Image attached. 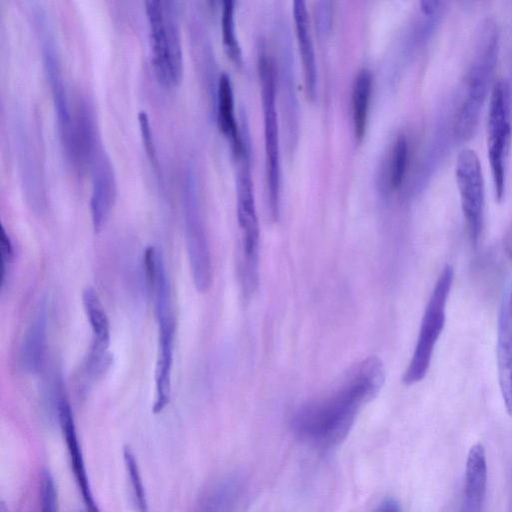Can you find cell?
<instances>
[{
    "instance_id": "7a4b0ae2",
    "label": "cell",
    "mask_w": 512,
    "mask_h": 512,
    "mask_svg": "<svg viewBox=\"0 0 512 512\" xmlns=\"http://www.w3.org/2000/svg\"><path fill=\"white\" fill-rule=\"evenodd\" d=\"M497 51V30L494 25L488 23L479 35L465 77L461 100L455 112L453 129L459 140H468L477 126L483 105L493 86Z\"/></svg>"
},
{
    "instance_id": "ac0fdd59",
    "label": "cell",
    "mask_w": 512,
    "mask_h": 512,
    "mask_svg": "<svg viewBox=\"0 0 512 512\" xmlns=\"http://www.w3.org/2000/svg\"><path fill=\"white\" fill-rule=\"evenodd\" d=\"M43 59L57 111L60 132L67 145L72 130L69 106L60 72L58 57L55 52V47L49 38L43 45Z\"/></svg>"
},
{
    "instance_id": "cb8c5ba5",
    "label": "cell",
    "mask_w": 512,
    "mask_h": 512,
    "mask_svg": "<svg viewBox=\"0 0 512 512\" xmlns=\"http://www.w3.org/2000/svg\"><path fill=\"white\" fill-rule=\"evenodd\" d=\"M58 495L52 474L43 471L40 483V512H57Z\"/></svg>"
},
{
    "instance_id": "e0dca14e",
    "label": "cell",
    "mask_w": 512,
    "mask_h": 512,
    "mask_svg": "<svg viewBox=\"0 0 512 512\" xmlns=\"http://www.w3.org/2000/svg\"><path fill=\"white\" fill-rule=\"evenodd\" d=\"M293 14L301 54L304 82L307 94L310 97L315 95L316 90V61L313 41L310 30L309 14L303 0L293 2Z\"/></svg>"
},
{
    "instance_id": "3957f363",
    "label": "cell",
    "mask_w": 512,
    "mask_h": 512,
    "mask_svg": "<svg viewBox=\"0 0 512 512\" xmlns=\"http://www.w3.org/2000/svg\"><path fill=\"white\" fill-rule=\"evenodd\" d=\"M152 62L157 79L165 86L177 85L182 78L183 58L175 1L148 0L145 2Z\"/></svg>"
},
{
    "instance_id": "52a82bcc",
    "label": "cell",
    "mask_w": 512,
    "mask_h": 512,
    "mask_svg": "<svg viewBox=\"0 0 512 512\" xmlns=\"http://www.w3.org/2000/svg\"><path fill=\"white\" fill-rule=\"evenodd\" d=\"M237 215L242 234L241 278L243 292L250 297L258 283L259 224L248 163L244 161L238 173Z\"/></svg>"
},
{
    "instance_id": "8fae6325",
    "label": "cell",
    "mask_w": 512,
    "mask_h": 512,
    "mask_svg": "<svg viewBox=\"0 0 512 512\" xmlns=\"http://www.w3.org/2000/svg\"><path fill=\"white\" fill-rule=\"evenodd\" d=\"M57 417L67 448L71 470L87 512H100L93 496L77 429L69 401L64 395L57 399Z\"/></svg>"
},
{
    "instance_id": "8992f818",
    "label": "cell",
    "mask_w": 512,
    "mask_h": 512,
    "mask_svg": "<svg viewBox=\"0 0 512 512\" xmlns=\"http://www.w3.org/2000/svg\"><path fill=\"white\" fill-rule=\"evenodd\" d=\"M152 292L158 325L155 400L152 410L157 414L166 408L171 399L176 321L169 279H159Z\"/></svg>"
},
{
    "instance_id": "d6986e66",
    "label": "cell",
    "mask_w": 512,
    "mask_h": 512,
    "mask_svg": "<svg viewBox=\"0 0 512 512\" xmlns=\"http://www.w3.org/2000/svg\"><path fill=\"white\" fill-rule=\"evenodd\" d=\"M217 122L221 132L230 138L234 152L242 154V142L234 115V96L228 74L222 73L218 81Z\"/></svg>"
},
{
    "instance_id": "9c48e42d",
    "label": "cell",
    "mask_w": 512,
    "mask_h": 512,
    "mask_svg": "<svg viewBox=\"0 0 512 512\" xmlns=\"http://www.w3.org/2000/svg\"><path fill=\"white\" fill-rule=\"evenodd\" d=\"M262 103L264 116V140L266 170L271 214L277 218L279 213V130L275 107L274 71L269 59L262 56L260 62Z\"/></svg>"
},
{
    "instance_id": "6da1fadb",
    "label": "cell",
    "mask_w": 512,
    "mask_h": 512,
    "mask_svg": "<svg viewBox=\"0 0 512 512\" xmlns=\"http://www.w3.org/2000/svg\"><path fill=\"white\" fill-rule=\"evenodd\" d=\"M385 380L382 361L370 356L352 368L326 396L297 408L289 420L293 435L319 451L345 440L362 408L380 391Z\"/></svg>"
},
{
    "instance_id": "d4e9b609",
    "label": "cell",
    "mask_w": 512,
    "mask_h": 512,
    "mask_svg": "<svg viewBox=\"0 0 512 512\" xmlns=\"http://www.w3.org/2000/svg\"><path fill=\"white\" fill-rule=\"evenodd\" d=\"M138 120L145 151L153 165L157 166L156 149L147 113L145 111H140L138 114Z\"/></svg>"
},
{
    "instance_id": "7402d4cb",
    "label": "cell",
    "mask_w": 512,
    "mask_h": 512,
    "mask_svg": "<svg viewBox=\"0 0 512 512\" xmlns=\"http://www.w3.org/2000/svg\"><path fill=\"white\" fill-rule=\"evenodd\" d=\"M409 158V145L405 135L400 134L397 136L390 156L389 165V179L390 185L394 189H397L406 174L407 165Z\"/></svg>"
},
{
    "instance_id": "4316f807",
    "label": "cell",
    "mask_w": 512,
    "mask_h": 512,
    "mask_svg": "<svg viewBox=\"0 0 512 512\" xmlns=\"http://www.w3.org/2000/svg\"><path fill=\"white\" fill-rule=\"evenodd\" d=\"M372 512H402V510L398 500L393 497H387Z\"/></svg>"
},
{
    "instance_id": "83f0119b",
    "label": "cell",
    "mask_w": 512,
    "mask_h": 512,
    "mask_svg": "<svg viewBox=\"0 0 512 512\" xmlns=\"http://www.w3.org/2000/svg\"><path fill=\"white\" fill-rule=\"evenodd\" d=\"M506 304H507V308H508L509 314L512 317V287H511L510 295H509V297H508V299L506 301Z\"/></svg>"
},
{
    "instance_id": "277c9868",
    "label": "cell",
    "mask_w": 512,
    "mask_h": 512,
    "mask_svg": "<svg viewBox=\"0 0 512 512\" xmlns=\"http://www.w3.org/2000/svg\"><path fill=\"white\" fill-rule=\"evenodd\" d=\"M453 279L454 270L452 266L446 265L426 305L414 352L403 376L405 385L420 382L428 372L435 345L444 328L445 307Z\"/></svg>"
},
{
    "instance_id": "ffe728a7",
    "label": "cell",
    "mask_w": 512,
    "mask_h": 512,
    "mask_svg": "<svg viewBox=\"0 0 512 512\" xmlns=\"http://www.w3.org/2000/svg\"><path fill=\"white\" fill-rule=\"evenodd\" d=\"M371 85L372 76L370 70L361 68L353 82L351 100L353 126L357 138H362L365 133Z\"/></svg>"
},
{
    "instance_id": "484cf974",
    "label": "cell",
    "mask_w": 512,
    "mask_h": 512,
    "mask_svg": "<svg viewBox=\"0 0 512 512\" xmlns=\"http://www.w3.org/2000/svg\"><path fill=\"white\" fill-rule=\"evenodd\" d=\"M1 260H2V270H1V283L2 286L5 283V279L7 276V270L11 266L15 258V250L11 238L5 229L1 228Z\"/></svg>"
},
{
    "instance_id": "7c38bea8",
    "label": "cell",
    "mask_w": 512,
    "mask_h": 512,
    "mask_svg": "<svg viewBox=\"0 0 512 512\" xmlns=\"http://www.w3.org/2000/svg\"><path fill=\"white\" fill-rule=\"evenodd\" d=\"M92 194L90 212L95 232H100L105 226L116 196V182L109 159L102 149H97L92 159Z\"/></svg>"
},
{
    "instance_id": "f1b7e54d",
    "label": "cell",
    "mask_w": 512,
    "mask_h": 512,
    "mask_svg": "<svg viewBox=\"0 0 512 512\" xmlns=\"http://www.w3.org/2000/svg\"><path fill=\"white\" fill-rule=\"evenodd\" d=\"M0 512H9V509L6 506V503L2 500L0 503Z\"/></svg>"
},
{
    "instance_id": "9a60e30c",
    "label": "cell",
    "mask_w": 512,
    "mask_h": 512,
    "mask_svg": "<svg viewBox=\"0 0 512 512\" xmlns=\"http://www.w3.org/2000/svg\"><path fill=\"white\" fill-rule=\"evenodd\" d=\"M498 381L506 411L512 417V317L506 302L503 303L497 334Z\"/></svg>"
},
{
    "instance_id": "2e32d148",
    "label": "cell",
    "mask_w": 512,
    "mask_h": 512,
    "mask_svg": "<svg viewBox=\"0 0 512 512\" xmlns=\"http://www.w3.org/2000/svg\"><path fill=\"white\" fill-rule=\"evenodd\" d=\"M242 492L240 475L223 476L204 491L194 512H236Z\"/></svg>"
},
{
    "instance_id": "ba28073f",
    "label": "cell",
    "mask_w": 512,
    "mask_h": 512,
    "mask_svg": "<svg viewBox=\"0 0 512 512\" xmlns=\"http://www.w3.org/2000/svg\"><path fill=\"white\" fill-rule=\"evenodd\" d=\"M455 180L468 237L476 245L484 225L485 183L481 162L473 149L464 148L457 155Z\"/></svg>"
},
{
    "instance_id": "44dd1931",
    "label": "cell",
    "mask_w": 512,
    "mask_h": 512,
    "mask_svg": "<svg viewBox=\"0 0 512 512\" xmlns=\"http://www.w3.org/2000/svg\"><path fill=\"white\" fill-rule=\"evenodd\" d=\"M123 462L132 504L137 512H148V499L137 458L130 447L123 449Z\"/></svg>"
},
{
    "instance_id": "4fadbf2b",
    "label": "cell",
    "mask_w": 512,
    "mask_h": 512,
    "mask_svg": "<svg viewBox=\"0 0 512 512\" xmlns=\"http://www.w3.org/2000/svg\"><path fill=\"white\" fill-rule=\"evenodd\" d=\"M47 327V305L42 302L27 327L20 346V365L26 373L37 374L45 365Z\"/></svg>"
},
{
    "instance_id": "30bf717a",
    "label": "cell",
    "mask_w": 512,
    "mask_h": 512,
    "mask_svg": "<svg viewBox=\"0 0 512 512\" xmlns=\"http://www.w3.org/2000/svg\"><path fill=\"white\" fill-rule=\"evenodd\" d=\"M82 304L92 330V344L81 371V382L90 387L110 365V323L101 300L92 287L82 293Z\"/></svg>"
},
{
    "instance_id": "5bb4252c",
    "label": "cell",
    "mask_w": 512,
    "mask_h": 512,
    "mask_svg": "<svg viewBox=\"0 0 512 512\" xmlns=\"http://www.w3.org/2000/svg\"><path fill=\"white\" fill-rule=\"evenodd\" d=\"M487 461L482 444L473 445L467 455L462 512H482L487 490Z\"/></svg>"
},
{
    "instance_id": "603a6c76",
    "label": "cell",
    "mask_w": 512,
    "mask_h": 512,
    "mask_svg": "<svg viewBox=\"0 0 512 512\" xmlns=\"http://www.w3.org/2000/svg\"><path fill=\"white\" fill-rule=\"evenodd\" d=\"M222 40L227 54L236 62H241V49L236 37L234 24V2L225 0L221 16Z\"/></svg>"
},
{
    "instance_id": "5b68a950",
    "label": "cell",
    "mask_w": 512,
    "mask_h": 512,
    "mask_svg": "<svg viewBox=\"0 0 512 512\" xmlns=\"http://www.w3.org/2000/svg\"><path fill=\"white\" fill-rule=\"evenodd\" d=\"M510 87L506 80L493 83L487 117V155L495 199L500 202L506 190V174L511 146Z\"/></svg>"
},
{
    "instance_id": "f546056e",
    "label": "cell",
    "mask_w": 512,
    "mask_h": 512,
    "mask_svg": "<svg viewBox=\"0 0 512 512\" xmlns=\"http://www.w3.org/2000/svg\"><path fill=\"white\" fill-rule=\"evenodd\" d=\"M87 512V511H86Z\"/></svg>"
}]
</instances>
